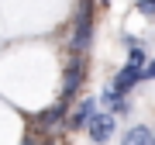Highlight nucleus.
Instances as JSON below:
<instances>
[{"label":"nucleus","mask_w":155,"mask_h":145,"mask_svg":"<svg viewBox=\"0 0 155 145\" xmlns=\"http://www.w3.org/2000/svg\"><path fill=\"white\" fill-rule=\"evenodd\" d=\"M72 52H86L90 45H93V7H90V0L79 4V14H76V28H72Z\"/></svg>","instance_id":"obj_1"},{"label":"nucleus","mask_w":155,"mask_h":145,"mask_svg":"<svg viewBox=\"0 0 155 145\" xmlns=\"http://www.w3.org/2000/svg\"><path fill=\"white\" fill-rule=\"evenodd\" d=\"M79 83H83V62L72 59L69 66H66V76H62V104H69L72 97H76Z\"/></svg>","instance_id":"obj_2"},{"label":"nucleus","mask_w":155,"mask_h":145,"mask_svg":"<svg viewBox=\"0 0 155 145\" xmlns=\"http://www.w3.org/2000/svg\"><path fill=\"white\" fill-rule=\"evenodd\" d=\"M114 128H117L114 114H97L93 121H90V138H93V142H107L114 135Z\"/></svg>","instance_id":"obj_3"},{"label":"nucleus","mask_w":155,"mask_h":145,"mask_svg":"<svg viewBox=\"0 0 155 145\" xmlns=\"http://www.w3.org/2000/svg\"><path fill=\"white\" fill-rule=\"evenodd\" d=\"M93 117H97V104H93V100H83L76 111H72L69 124H72V128H90V121H93Z\"/></svg>","instance_id":"obj_4"},{"label":"nucleus","mask_w":155,"mask_h":145,"mask_svg":"<svg viewBox=\"0 0 155 145\" xmlns=\"http://www.w3.org/2000/svg\"><path fill=\"white\" fill-rule=\"evenodd\" d=\"M138 79H141V69H134V66H124V69L114 76V86H110V90H117V93H127V90H131L134 83H138Z\"/></svg>","instance_id":"obj_5"},{"label":"nucleus","mask_w":155,"mask_h":145,"mask_svg":"<svg viewBox=\"0 0 155 145\" xmlns=\"http://www.w3.org/2000/svg\"><path fill=\"white\" fill-rule=\"evenodd\" d=\"M155 138H152V128H145V124H134L131 131H124V138H121V145H152Z\"/></svg>","instance_id":"obj_6"},{"label":"nucleus","mask_w":155,"mask_h":145,"mask_svg":"<svg viewBox=\"0 0 155 145\" xmlns=\"http://www.w3.org/2000/svg\"><path fill=\"white\" fill-rule=\"evenodd\" d=\"M62 117H66V104L59 100L55 107H48V111H41V114H38V124H41V128H55Z\"/></svg>","instance_id":"obj_7"},{"label":"nucleus","mask_w":155,"mask_h":145,"mask_svg":"<svg viewBox=\"0 0 155 145\" xmlns=\"http://www.w3.org/2000/svg\"><path fill=\"white\" fill-rule=\"evenodd\" d=\"M127 66H134V69H145V52H141V45H131V56H127Z\"/></svg>","instance_id":"obj_8"},{"label":"nucleus","mask_w":155,"mask_h":145,"mask_svg":"<svg viewBox=\"0 0 155 145\" xmlns=\"http://www.w3.org/2000/svg\"><path fill=\"white\" fill-rule=\"evenodd\" d=\"M138 14H145V17H155V0H138Z\"/></svg>","instance_id":"obj_9"},{"label":"nucleus","mask_w":155,"mask_h":145,"mask_svg":"<svg viewBox=\"0 0 155 145\" xmlns=\"http://www.w3.org/2000/svg\"><path fill=\"white\" fill-rule=\"evenodd\" d=\"M141 79H155V59H152V62H145V69H141Z\"/></svg>","instance_id":"obj_10"},{"label":"nucleus","mask_w":155,"mask_h":145,"mask_svg":"<svg viewBox=\"0 0 155 145\" xmlns=\"http://www.w3.org/2000/svg\"><path fill=\"white\" fill-rule=\"evenodd\" d=\"M100 4H110V0H100Z\"/></svg>","instance_id":"obj_11"},{"label":"nucleus","mask_w":155,"mask_h":145,"mask_svg":"<svg viewBox=\"0 0 155 145\" xmlns=\"http://www.w3.org/2000/svg\"><path fill=\"white\" fill-rule=\"evenodd\" d=\"M24 145H35V142H24Z\"/></svg>","instance_id":"obj_12"},{"label":"nucleus","mask_w":155,"mask_h":145,"mask_svg":"<svg viewBox=\"0 0 155 145\" xmlns=\"http://www.w3.org/2000/svg\"><path fill=\"white\" fill-rule=\"evenodd\" d=\"M152 145H155V142H152Z\"/></svg>","instance_id":"obj_13"}]
</instances>
